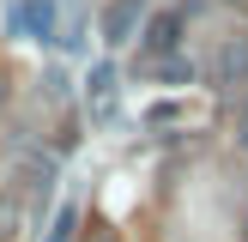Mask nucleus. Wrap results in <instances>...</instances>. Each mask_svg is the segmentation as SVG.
<instances>
[{"label": "nucleus", "instance_id": "nucleus-11", "mask_svg": "<svg viewBox=\"0 0 248 242\" xmlns=\"http://www.w3.org/2000/svg\"><path fill=\"white\" fill-rule=\"evenodd\" d=\"M6 97H12V79H6V73H0V109H6Z\"/></svg>", "mask_w": 248, "mask_h": 242}, {"label": "nucleus", "instance_id": "nucleus-14", "mask_svg": "<svg viewBox=\"0 0 248 242\" xmlns=\"http://www.w3.org/2000/svg\"><path fill=\"white\" fill-rule=\"evenodd\" d=\"M242 43H248V36H242Z\"/></svg>", "mask_w": 248, "mask_h": 242}, {"label": "nucleus", "instance_id": "nucleus-12", "mask_svg": "<svg viewBox=\"0 0 248 242\" xmlns=\"http://www.w3.org/2000/svg\"><path fill=\"white\" fill-rule=\"evenodd\" d=\"M242 242H248V218H242Z\"/></svg>", "mask_w": 248, "mask_h": 242}, {"label": "nucleus", "instance_id": "nucleus-9", "mask_svg": "<svg viewBox=\"0 0 248 242\" xmlns=\"http://www.w3.org/2000/svg\"><path fill=\"white\" fill-rule=\"evenodd\" d=\"M79 236L85 242H115V230H109V224H91V230H79Z\"/></svg>", "mask_w": 248, "mask_h": 242}, {"label": "nucleus", "instance_id": "nucleus-3", "mask_svg": "<svg viewBox=\"0 0 248 242\" xmlns=\"http://www.w3.org/2000/svg\"><path fill=\"white\" fill-rule=\"evenodd\" d=\"M85 85H91V115L109 121V115H115V97H121V73H115V60H97Z\"/></svg>", "mask_w": 248, "mask_h": 242}, {"label": "nucleus", "instance_id": "nucleus-2", "mask_svg": "<svg viewBox=\"0 0 248 242\" xmlns=\"http://www.w3.org/2000/svg\"><path fill=\"white\" fill-rule=\"evenodd\" d=\"M145 55L152 60H164V55H176L182 48V12H157V18H145Z\"/></svg>", "mask_w": 248, "mask_h": 242}, {"label": "nucleus", "instance_id": "nucleus-6", "mask_svg": "<svg viewBox=\"0 0 248 242\" xmlns=\"http://www.w3.org/2000/svg\"><path fill=\"white\" fill-rule=\"evenodd\" d=\"M24 230V206H18V194H0V242H12Z\"/></svg>", "mask_w": 248, "mask_h": 242}, {"label": "nucleus", "instance_id": "nucleus-4", "mask_svg": "<svg viewBox=\"0 0 248 242\" xmlns=\"http://www.w3.org/2000/svg\"><path fill=\"white\" fill-rule=\"evenodd\" d=\"M236 85H248V43L242 36L218 55V91H236Z\"/></svg>", "mask_w": 248, "mask_h": 242}, {"label": "nucleus", "instance_id": "nucleus-8", "mask_svg": "<svg viewBox=\"0 0 248 242\" xmlns=\"http://www.w3.org/2000/svg\"><path fill=\"white\" fill-rule=\"evenodd\" d=\"M152 73H157V79H170V85L194 79V67H188V60H182V55H164V60H152Z\"/></svg>", "mask_w": 248, "mask_h": 242}, {"label": "nucleus", "instance_id": "nucleus-7", "mask_svg": "<svg viewBox=\"0 0 248 242\" xmlns=\"http://www.w3.org/2000/svg\"><path fill=\"white\" fill-rule=\"evenodd\" d=\"M73 236H79V206H61V212H55V230H48L43 242H73Z\"/></svg>", "mask_w": 248, "mask_h": 242}, {"label": "nucleus", "instance_id": "nucleus-5", "mask_svg": "<svg viewBox=\"0 0 248 242\" xmlns=\"http://www.w3.org/2000/svg\"><path fill=\"white\" fill-rule=\"evenodd\" d=\"M133 24H140V0H115V6L103 12V36H109V43H121Z\"/></svg>", "mask_w": 248, "mask_h": 242}, {"label": "nucleus", "instance_id": "nucleus-13", "mask_svg": "<svg viewBox=\"0 0 248 242\" xmlns=\"http://www.w3.org/2000/svg\"><path fill=\"white\" fill-rule=\"evenodd\" d=\"M230 6H242V0H230Z\"/></svg>", "mask_w": 248, "mask_h": 242}, {"label": "nucleus", "instance_id": "nucleus-1", "mask_svg": "<svg viewBox=\"0 0 248 242\" xmlns=\"http://www.w3.org/2000/svg\"><path fill=\"white\" fill-rule=\"evenodd\" d=\"M12 36H43V43H55V0H18V6H12Z\"/></svg>", "mask_w": 248, "mask_h": 242}, {"label": "nucleus", "instance_id": "nucleus-10", "mask_svg": "<svg viewBox=\"0 0 248 242\" xmlns=\"http://www.w3.org/2000/svg\"><path fill=\"white\" fill-rule=\"evenodd\" d=\"M236 145L248 151V103H242V115H236Z\"/></svg>", "mask_w": 248, "mask_h": 242}]
</instances>
